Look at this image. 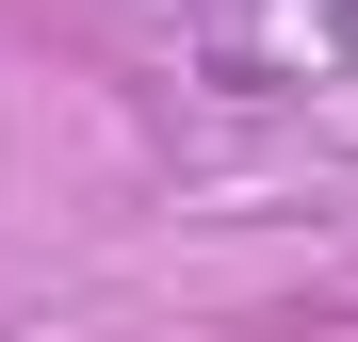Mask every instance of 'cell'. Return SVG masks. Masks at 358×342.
Returning a JSON list of instances; mask_svg holds the SVG:
<instances>
[{"instance_id": "cell-1", "label": "cell", "mask_w": 358, "mask_h": 342, "mask_svg": "<svg viewBox=\"0 0 358 342\" xmlns=\"http://www.w3.org/2000/svg\"><path fill=\"white\" fill-rule=\"evenodd\" d=\"M326 49H358V0H326Z\"/></svg>"}]
</instances>
